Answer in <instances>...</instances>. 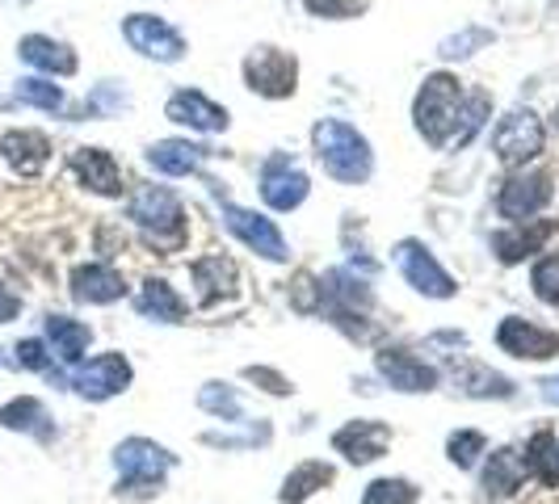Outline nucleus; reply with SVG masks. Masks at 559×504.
Masks as SVG:
<instances>
[{
	"label": "nucleus",
	"mask_w": 559,
	"mask_h": 504,
	"mask_svg": "<svg viewBox=\"0 0 559 504\" xmlns=\"http://www.w3.org/2000/svg\"><path fill=\"white\" fill-rule=\"evenodd\" d=\"M311 148H315V160L324 164V173L337 186H362V181H371L374 152L358 126L341 123V118H320V123L311 126Z\"/></svg>",
	"instance_id": "obj_1"
},
{
	"label": "nucleus",
	"mask_w": 559,
	"mask_h": 504,
	"mask_svg": "<svg viewBox=\"0 0 559 504\" xmlns=\"http://www.w3.org/2000/svg\"><path fill=\"white\" fill-rule=\"evenodd\" d=\"M131 219L139 223L148 249L182 252L186 249V206L169 186H148L131 198Z\"/></svg>",
	"instance_id": "obj_2"
},
{
	"label": "nucleus",
	"mask_w": 559,
	"mask_h": 504,
	"mask_svg": "<svg viewBox=\"0 0 559 504\" xmlns=\"http://www.w3.org/2000/svg\"><path fill=\"white\" fill-rule=\"evenodd\" d=\"M459 105H463V85L450 72L425 76L421 93L412 101V126L430 148H450L455 123H459Z\"/></svg>",
	"instance_id": "obj_3"
},
{
	"label": "nucleus",
	"mask_w": 559,
	"mask_h": 504,
	"mask_svg": "<svg viewBox=\"0 0 559 504\" xmlns=\"http://www.w3.org/2000/svg\"><path fill=\"white\" fill-rule=\"evenodd\" d=\"M114 467H119V496L148 501L164 488V475L177 467V454H169L152 438H126L114 450Z\"/></svg>",
	"instance_id": "obj_4"
},
{
	"label": "nucleus",
	"mask_w": 559,
	"mask_h": 504,
	"mask_svg": "<svg viewBox=\"0 0 559 504\" xmlns=\"http://www.w3.org/2000/svg\"><path fill=\"white\" fill-rule=\"evenodd\" d=\"M556 198V186L547 173H530V168H513L509 181L497 193V215L505 223H530L538 211H547Z\"/></svg>",
	"instance_id": "obj_5"
},
{
	"label": "nucleus",
	"mask_w": 559,
	"mask_h": 504,
	"mask_svg": "<svg viewBox=\"0 0 559 504\" xmlns=\"http://www.w3.org/2000/svg\"><path fill=\"white\" fill-rule=\"evenodd\" d=\"M543 152V123L534 110H509L493 130V156L505 168H526Z\"/></svg>",
	"instance_id": "obj_6"
},
{
	"label": "nucleus",
	"mask_w": 559,
	"mask_h": 504,
	"mask_svg": "<svg viewBox=\"0 0 559 504\" xmlns=\"http://www.w3.org/2000/svg\"><path fill=\"white\" fill-rule=\"evenodd\" d=\"M392 256H396L405 282L412 286L417 294H425V299H455L459 282L446 274V265H442L421 240H400V244L392 249Z\"/></svg>",
	"instance_id": "obj_7"
},
{
	"label": "nucleus",
	"mask_w": 559,
	"mask_h": 504,
	"mask_svg": "<svg viewBox=\"0 0 559 504\" xmlns=\"http://www.w3.org/2000/svg\"><path fill=\"white\" fill-rule=\"evenodd\" d=\"M245 85L252 93L282 101V97L295 93V85H299V60L278 51V47H257L245 60Z\"/></svg>",
	"instance_id": "obj_8"
},
{
	"label": "nucleus",
	"mask_w": 559,
	"mask_h": 504,
	"mask_svg": "<svg viewBox=\"0 0 559 504\" xmlns=\"http://www.w3.org/2000/svg\"><path fill=\"white\" fill-rule=\"evenodd\" d=\"M123 34L139 55H148V60L156 63H177L186 55L182 30H173V26H169L164 17H156V13H131L123 22Z\"/></svg>",
	"instance_id": "obj_9"
},
{
	"label": "nucleus",
	"mask_w": 559,
	"mask_h": 504,
	"mask_svg": "<svg viewBox=\"0 0 559 504\" xmlns=\"http://www.w3.org/2000/svg\"><path fill=\"white\" fill-rule=\"evenodd\" d=\"M223 227L236 236V240H245L252 252H261L265 261H274L282 265L290 249H286V236L278 231V223L265 219V215H257L249 206H232V202H223Z\"/></svg>",
	"instance_id": "obj_10"
},
{
	"label": "nucleus",
	"mask_w": 559,
	"mask_h": 504,
	"mask_svg": "<svg viewBox=\"0 0 559 504\" xmlns=\"http://www.w3.org/2000/svg\"><path fill=\"white\" fill-rule=\"evenodd\" d=\"M497 349L509 357H522V362H551L559 357V332L538 328L522 315H505L497 324Z\"/></svg>",
	"instance_id": "obj_11"
},
{
	"label": "nucleus",
	"mask_w": 559,
	"mask_h": 504,
	"mask_svg": "<svg viewBox=\"0 0 559 504\" xmlns=\"http://www.w3.org/2000/svg\"><path fill=\"white\" fill-rule=\"evenodd\" d=\"M308 189H311L308 173L290 156L274 152V156L261 164V198H265L270 211H295V206H303Z\"/></svg>",
	"instance_id": "obj_12"
},
{
	"label": "nucleus",
	"mask_w": 559,
	"mask_h": 504,
	"mask_svg": "<svg viewBox=\"0 0 559 504\" xmlns=\"http://www.w3.org/2000/svg\"><path fill=\"white\" fill-rule=\"evenodd\" d=\"M131 362H126L123 353H101L94 362H85V366H76V375H72V387L85 395V400H114V395H123L126 387H131Z\"/></svg>",
	"instance_id": "obj_13"
},
{
	"label": "nucleus",
	"mask_w": 559,
	"mask_h": 504,
	"mask_svg": "<svg viewBox=\"0 0 559 504\" xmlns=\"http://www.w3.org/2000/svg\"><path fill=\"white\" fill-rule=\"evenodd\" d=\"M374 370L383 375V382L392 391H405V395H421V391H434L437 370L430 362L412 357L408 349H378L374 353Z\"/></svg>",
	"instance_id": "obj_14"
},
{
	"label": "nucleus",
	"mask_w": 559,
	"mask_h": 504,
	"mask_svg": "<svg viewBox=\"0 0 559 504\" xmlns=\"http://www.w3.org/2000/svg\"><path fill=\"white\" fill-rule=\"evenodd\" d=\"M392 445V425L383 420H349L333 433V450L345 454V463L353 467H367V463H378Z\"/></svg>",
	"instance_id": "obj_15"
},
{
	"label": "nucleus",
	"mask_w": 559,
	"mask_h": 504,
	"mask_svg": "<svg viewBox=\"0 0 559 504\" xmlns=\"http://www.w3.org/2000/svg\"><path fill=\"white\" fill-rule=\"evenodd\" d=\"M164 118L189 126V130H202V135L227 130V110L215 105L207 93H198V89H177L169 97V105H164Z\"/></svg>",
	"instance_id": "obj_16"
},
{
	"label": "nucleus",
	"mask_w": 559,
	"mask_h": 504,
	"mask_svg": "<svg viewBox=\"0 0 559 504\" xmlns=\"http://www.w3.org/2000/svg\"><path fill=\"white\" fill-rule=\"evenodd\" d=\"M126 294L123 274L105 261H89V265H76L72 269V299L76 303H94V307H105V303H119Z\"/></svg>",
	"instance_id": "obj_17"
},
{
	"label": "nucleus",
	"mask_w": 559,
	"mask_h": 504,
	"mask_svg": "<svg viewBox=\"0 0 559 504\" xmlns=\"http://www.w3.org/2000/svg\"><path fill=\"white\" fill-rule=\"evenodd\" d=\"M556 219H530V223H509L505 231L493 236V252H497L505 265H518L534 252H543V244L556 236Z\"/></svg>",
	"instance_id": "obj_18"
},
{
	"label": "nucleus",
	"mask_w": 559,
	"mask_h": 504,
	"mask_svg": "<svg viewBox=\"0 0 559 504\" xmlns=\"http://www.w3.org/2000/svg\"><path fill=\"white\" fill-rule=\"evenodd\" d=\"M189 278H194V286H198V303H202V307H211V303H219V299L236 294V286H240V269H236V261H232V256L211 252V256H198V261L189 265Z\"/></svg>",
	"instance_id": "obj_19"
},
{
	"label": "nucleus",
	"mask_w": 559,
	"mask_h": 504,
	"mask_svg": "<svg viewBox=\"0 0 559 504\" xmlns=\"http://www.w3.org/2000/svg\"><path fill=\"white\" fill-rule=\"evenodd\" d=\"M72 173H76L80 186L101 193V198H119L123 193V168L105 148H80L72 156Z\"/></svg>",
	"instance_id": "obj_20"
},
{
	"label": "nucleus",
	"mask_w": 559,
	"mask_h": 504,
	"mask_svg": "<svg viewBox=\"0 0 559 504\" xmlns=\"http://www.w3.org/2000/svg\"><path fill=\"white\" fill-rule=\"evenodd\" d=\"M211 160L207 143H189V139H160L148 148V164L160 177H189Z\"/></svg>",
	"instance_id": "obj_21"
},
{
	"label": "nucleus",
	"mask_w": 559,
	"mask_h": 504,
	"mask_svg": "<svg viewBox=\"0 0 559 504\" xmlns=\"http://www.w3.org/2000/svg\"><path fill=\"white\" fill-rule=\"evenodd\" d=\"M0 156L9 160L13 173L38 177V173L47 168V160H51V139L38 135V130H9V135L0 139Z\"/></svg>",
	"instance_id": "obj_22"
},
{
	"label": "nucleus",
	"mask_w": 559,
	"mask_h": 504,
	"mask_svg": "<svg viewBox=\"0 0 559 504\" xmlns=\"http://www.w3.org/2000/svg\"><path fill=\"white\" fill-rule=\"evenodd\" d=\"M526 458L518 454V450H493L488 454V467H484V488H488V496L493 501H509V496H518L522 488H526Z\"/></svg>",
	"instance_id": "obj_23"
},
{
	"label": "nucleus",
	"mask_w": 559,
	"mask_h": 504,
	"mask_svg": "<svg viewBox=\"0 0 559 504\" xmlns=\"http://www.w3.org/2000/svg\"><path fill=\"white\" fill-rule=\"evenodd\" d=\"M17 55L30 63V67H38V72H47V76H72L76 72L72 47H63V42L47 38V34H26L17 42Z\"/></svg>",
	"instance_id": "obj_24"
},
{
	"label": "nucleus",
	"mask_w": 559,
	"mask_h": 504,
	"mask_svg": "<svg viewBox=\"0 0 559 504\" xmlns=\"http://www.w3.org/2000/svg\"><path fill=\"white\" fill-rule=\"evenodd\" d=\"M47 341H51V349H55L60 362L80 366L85 349L94 341V328L80 324V319H72V315H47Z\"/></svg>",
	"instance_id": "obj_25"
},
{
	"label": "nucleus",
	"mask_w": 559,
	"mask_h": 504,
	"mask_svg": "<svg viewBox=\"0 0 559 504\" xmlns=\"http://www.w3.org/2000/svg\"><path fill=\"white\" fill-rule=\"evenodd\" d=\"M135 307H139L144 319H156V324H182L186 319V299L164 278H148L139 299H135Z\"/></svg>",
	"instance_id": "obj_26"
},
{
	"label": "nucleus",
	"mask_w": 559,
	"mask_h": 504,
	"mask_svg": "<svg viewBox=\"0 0 559 504\" xmlns=\"http://www.w3.org/2000/svg\"><path fill=\"white\" fill-rule=\"evenodd\" d=\"M333 479H337V471H333L328 463H299L295 471L282 479L278 501L282 504H303V501H311L320 488H328Z\"/></svg>",
	"instance_id": "obj_27"
},
{
	"label": "nucleus",
	"mask_w": 559,
	"mask_h": 504,
	"mask_svg": "<svg viewBox=\"0 0 559 504\" xmlns=\"http://www.w3.org/2000/svg\"><path fill=\"white\" fill-rule=\"evenodd\" d=\"M526 471L543 483V488H559V438L551 429H538L526 445Z\"/></svg>",
	"instance_id": "obj_28"
},
{
	"label": "nucleus",
	"mask_w": 559,
	"mask_h": 504,
	"mask_svg": "<svg viewBox=\"0 0 559 504\" xmlns=\"http://www.w3.org/2000/svg\"><path fill=\"white\" fill-rule=\"evenodd\" d=\"M51 416L47 408L34 400V395H17L0 408V429H22V433H34V438H51Z\"/></svg>",
	"instance_id": "obj_29"
},
{
	"label": "nucleus",
	"mask_w": 559,
	"mask_h": 504,
	"mask_svg": "<svg viewBox=\"0 0 559 504\" xmlns=\"http://www.w3.org/2000/svg\"><path fill=\"white\" fill-rule=\"evenodd\" d=\"M459 378V387H463V395H471V400H509L513 395V382L505 375H497V370H488V366H463V375Z\"/></svg>",
	"instance_id": "obj_30"
},
{
	"label": "nucleus",
	"mask_w": 559,
	"mask_h": 504,
	"mask_svg": "<svg viewBox=\"0 0 559 504\" xmlns=\"http://www.w3.org/2000/svg\"><path fill=\"white\" fill-rule=\"evenodd\" d=\"M488 114H493V97L488 93H463V105H459V123H455V139H450V148H467V143L484 130Z\"/></svg>",
	"instance_id": "obj_31"
},
{
	"label": "nucleus",
	"mask_w": 559,
	"mask_h": 504,
	"mask_svg": "<svg viewBox=\"0 0 559 504\" xmlns=\"http://www.w3.org/2000/svg\"><path fill=\"white\" fill-rule=\"evenodd\" d=\"M198 408L219 416V420H227V425H240L245 420V404H240V395L227 382H207L198 391Z\"/></svg>",
	"instance_id": "obj_32"
},
{
	"label": "nucleus",
	"mask_w": 559,
	"mask_h": 504,
	"mask_svg": "<svg viewBox=\"0 0 559 504\" xmlns=\"http://www.w3.org/2000/svg\"><path fill=\"white\" fill-rule=\"evenodd\" d=\"M446 454H450V463L459 471H467V467L480 463V454H488V438L480 429H459V433H450V441H446Z\"/></svg>",
	"instance_id": "obj_33"
},
{
	"label": "nucleus",
	"mask_w": 559,
	"mask_h": 504,
	"mask_svg": "<svg viewBox=\"0 0 559 504\" xmlns=\"http://www.w3.org/2000/svg\"><path fill=\"white\" fill-rule=\"evenodd\" d=\"M530 286H534L538 303L559 307V252H547V256H538V261H534V269H530Z\"/></svg>",
	"instance_id": "obj_34"
},
{
	"label": "nucleus",
	"mask_w": 559,
	"mask_h": 504,
	"mask_svg": "<svg viewBox=\"0 0 559 504\" xmlns=\"http://www.w3.org/2000/svg\"><path fill=\"white\" fill-rule=\"evenodd\" d=\"M417 501H421V492L408 479H374L371 488L362 492V504H417Z\"/></svg>",
	"instance_id": "obj_35"
},
{
	"label": "nucleus",
	"mask_w": 559,
	"mask_h": 504,
	"mask_svg": "<svg viewBox=\"0 0 559 504\" xmlns=\"http://www.w3.org/2000/svg\"><path fill=\"white\" fill-rule=\"evenodd\" d=\"M17 101L55 114V110H63V89L51 85V80H42V76H26V80H17Z\"/></svg>",
	"instance_id": "obj_36"
},
{
	"label": "nucleus",
	"mask_w": 559,
	"mask_h": 504,
	"mask_svg": "<svg viewBox=\"0 0 559 504\" xmlns=\"http://www.w3.org/2000/svg\"><path fill=\"white\" fill-rule=\"evenodd\" d=\"M488 42H493V34L480 30V26H467L463 34L446 38V42L437 47V55H442V60H467V55H475V47H488Z\"/></svg>",
	"instance_id": "obj_37"
},
{
	"label": "nucleus",
	"mask_w": 559,
	"mask_h": 504,
	"mask_svg": "<svg viewBox=\"0 0 559 504\" xmlns=\"http://www.w3.org/2000/svg\"><path fill=\"white\" fill-rule=\"evenodd\" d=\"M311 17H324V22H349V17H362L367 13V0H303Z\"/></svg>",
	"instance_id": "obj_38"
},
{
	"label": "nucleus",
	"mask_w": 559,
	"mask_h": 504,
	"mask_svg": "<svg viewBox=\"0 0 559 504\" xmlns=\"http://www.w3.org/2000/svg\"><path fill=\"white\" fill-rule=\"evenodd\" d=\"M290 307L303 315L320 312V282H315L311 274H299V278H295V286H290Z\"/></svg>",
	"instance_id": "obj_39"
},
{
	"label": "nucleus",
	"mask_w": 559,
	"mask_h": 504,
	"mask_svg": "<svg viewBox=\"0 0 559 504\" xmlns=\"http://www.w3.org/2000/svg\"><path fill=\"white\" fill-rule=\"evenodd\" d=\"M207 445H219V450H249V445H261V441H270V425H261V429H249V433H240V438H223V433H207Z\"/></svg>",
	"instance_id": "obj_40"
},
{
	"label": "nucleus",
	"mask_w": 559,
	"mask_h": 504,
	"mask_svg": "<svg viewBox=\"0 0 559 504\" xmlns=\"http://www.w3.org/2000/svg\"><path fill=\"white\" fill-rule=\"evenodd\" d=\"M17 362H22L26 370H42V375H51V353H47L42 341H34V337L17 345Z\"/></svg>",
	"instance_id": "obj_41"
},
{
	"label": "nucleus",
	"mask_w": 559,
	"mask_h": 504,
	"mask_svg": "<svg viewBox=\"0 0 559 504\" xmlns=\"http://www.w3.org/2000/svg\"><path fill=\"white\" fill-rule=\"evenodd\" d=\"M245 378H249V382H257L261 391H270V395H290V382H286L278 370H270V366H249V370H245Z\"/></svg>",
	"instance_id": "obj_42"
},
{
	"label": "nucleus",
	"mask_w": 559,
	"mask_h": 504,
	"mask_svg": "<svg viewBox=\"0 0 559 504\" xmlns=\"http://www.w3.org/2000/svg\"><path fill=\"white\" fill-rule=\"evenodd\" d=\"M17 312H22V299H17V294H9V290L0 286V324L17 319Z\"/></svg>",
	"instance_id": "obj_43"
},
{
	"label": "nucleus",
	"mask_w": 559,
	"mask_h": 504,
	"mask_svg": "<svg viewBox=\"0 0 559 504\" xmlns=\"http://www.w3.org/2000/svg\"><path fill=\"white\" fill-rule=\"evenodd\" d=\"M543 395H547V400H559V378H547V382H543Z\"/></svg>",
	"instance_id": "obj_44"
},
{
	"label": "nucleus",
	"mask_w": 559,
	"mask_h": 504,
	"mask_svg": "<svg viewBox=\"0 0 559 504\" xmlns=\"http://www.w3.org/2000/svg\"><path fill=\"white\" fill-rule=\"evenodd\" d=\"M551 123H556V130H559V105H556V114H551Z\"/></svg>",
	"instance_id": "obj_45"
}]
</instances>
